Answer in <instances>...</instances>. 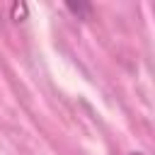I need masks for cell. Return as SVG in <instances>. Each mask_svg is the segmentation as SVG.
Segmentation results:
<instances>
[{"label":"cell","instance_id":"obj_1","mask_svg":"<svg viewBox=\"0 0 155 155\" xmlns=\"http://www.w3.org/2000/svg\"><path fill=\"white\" fill-rule=\"evenodd\" d=\"M133 155H140V153H133Z\"/></svg>","mask_w":155,"mask_h":155}]
</instances>
